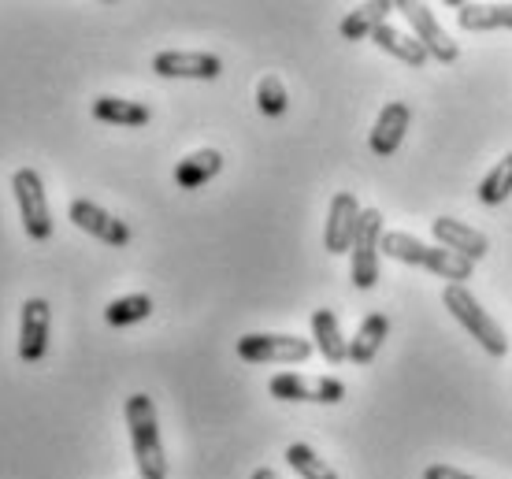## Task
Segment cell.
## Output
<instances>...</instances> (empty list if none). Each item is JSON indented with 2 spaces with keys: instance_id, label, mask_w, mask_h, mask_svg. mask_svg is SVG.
<instances>
[{
  "instance_id": "obj_11",
  "label": "cell",
  "mask_w": 512,
  "mask_h": 479,
  "mask_svg": "<svg viewBox=\"0 0 512 479\" xmlns=\"http://www.w3.org/2000/svg\"><path fill=\"white\" fill-rule=\"evenodd\" d=\"M360 201L349 190L331 197V212H327V227H323V249L338 257V253H349L353 249V238H357L360 227Z\"/></svg>"
},
{
  "instance_id": "obj_19",
  "label": "cell",
  "mask_w": 512,
  "mask_h": 479,
  "mask_svg": "<svg viewBox=\"0 0 512 479\" xmlns=\"http://www.w3.org/2000/svg\"><path fill=\"white\" fill-rule=\"evenodd\" d=\"M93 119L112 123V127H145L153 119V112H149V104L127 101V97H97L93 101Z\"/></svg>"
},
{
  "instance_id": "obj_24",
  "label": "cell",
  "mask_w": 512,
  "mask_h": 479,
  "mask_svg": "<svg viewBox=\"0 0 512 479\" xmlns=\"http://www.w3.org/2000/svg\"><path fill=\"white\" fill-rule=\"evenodd\" d=\"M153 316V298L149 294H127V298H116L108 309H104V320L112 327H130L141 324Z\"/></svg>"
},
{
  "instance_id": "obj_6",
  "label": "cell",
  "mask_w": 512,
  "mask_h": 479,
  "mask_svg": "<svg viewBox=\"0 0 512 479\" xmlns=\"http://www.w3.org/2000/svg\"><path fill=\"white\" fill-rule=\"evenodd\" d=\"M312 342L297 335H268V331H253V335L238 338V357L245 364H305L312 357Z\"/></svg>"
},
{
  "instance_id": "obj_10",
  "label": "cell",
  "mask_w": 512,
  "mask_h": 479,
  "mask_svg": "<svg viewBox=\"0 0 512 479\" xmlns=\"http://www.w3.org/2000/svg\"><path fill=\"white\" fill-rule=\"evenodd\" d=\"M67 216H71V223H75L78 231H86L90 238H97V242H104V246H130V227L123 220H116L108 208L93 205V201H86V197H78V201H71V208H67Z\"/></svg>"
},
{
  "instance_id": "obj_1",
  "label": "cell",
  "mask_w": 512,
  "mask_h": 479,
  "mask_svg": "<svg viewBox=\"0 0 512 479\" xmlns=\"http://www.w3.org/2000/svg\"><path fill=\"white\" fill-rule=\"evenodd\" d=\"M379 249H383V257H390V260H401V264H416V268L435 272L438 279H446V286H464L475 272L472 260L457 257V253H449V249H442V246H427L416 234H405V231H386Z\"/></svg>"
},
{
  "instance_id": "obj_21",
  "label": "cell",
  "mask_w": 512,
  "mask_h": 479,
  "mask_svg": "<svg viewBox=\"0 0 512 479\" xmlns=\"http://www.w3.org/2000/svg\"><path fill=\"white\" fill-rule=\"evenodd\" d=\"M372 41L379 45L383 52H390L394 60H401V64H409V67H423L431 56L423 52V45L412 34H405V30H397V26H390V23H383L379 30L372 34Z\"/></svg>"
},
{
  "instance_id": "obj_18",
  "label": "cell",
  "mask_w": 512,
  "mask_h": 479,
  "mask_svg": "<svg viewBox=\"0 0 512 479\" xmlns=\"http://www.w3.org/2000/svg\"><path fill=\"white\" fill-rule=\"evenodd\" d=\"M457 23L468 34H487V30H512V4H461Z\"/></svg>"
},
{
  "instance_id": "obj_16",
  "label": "cell",
  "mask_w": 512,
  "mask_h": 479,
  "mask_svg": "<svg viewBox=\"0 0 512 479\" xmlns=\"http://www.w3.org/2000/svg\"><path fill=\"white\" fill-rule=\"evenodd\" d=\"M312 346L323 353L327 364L349 361V338L342 335V324H338V316L331 309L312 312Z\"/></svg>"
},
{
  "instance_id": "obj_14",
  "label": "cell",
  "mask_w": 512,
  "mask_h": 479,
  "mask_svg": "<svg viewBox=\"0 0 512 479\" xmlns=\"http://www.w3.org/2000/svg\"><path fill=\"white\" fill-rule=\"evenodd\" d=\"M412 123V108L405 101H390L383 104V112L375 119L372 134H368V145H372L375 156H394L405 142V130Z\"/></svg>"
},
{
  "instance_id": "obj_3",
  "label": "cell",
  "mask_w": 512,
  "mask_h": 479,
  "mask_svg": "<svg viewBox=\"0 0 512 479\" xmlns=\"http://www.w3.org/2000/svg\"><path fill=\"white\" fill-rule=\"evenodd\" d=\"M442 301H446L449 316H453L490 357H505V353H509V335H505L498 320L479 305V298H475L468 286H446V290H442Z\"/></svg>"
},
{
  "instance_id": "obj_15",
  "label": "cell",
  "mask_w": 512,
  "mask_h": 479,
  "mask_svg": "<svg viewBox=\"0 0 512 479\" xmlns=\"http://www.w3.org/2000/svg\"><path fill=\"white\" fill-rule=\"evenodd\" d=\"M390 338V316L386 312H368L364 320H360L357 335L349 338V361L353 364H372L383 350V342Z\"/></svg>"
},
{
  "instance_id": "obj_25",
  "label": "cell",
  "mask_w": 512,
  "mask_h": 479,
  "mask_svg": "<svg viewBox=\"0 0 512 479\" xmlns=\"http://www.w3.org/2000/svg\"><path fill=\"white\" fill-rule=\"evenodd\" d=\"M286 104H290V97H286V86H282V78H275V75L260 78V86H256V108H260L264 116L279 119L282 112H286Z\"/></svg>"
},
{
  "instance_id": "obj_4",
  "label": "cell",
  "mask_w": 512,
  "mask_h": 479,
  "mask_svg": "<svg viewBox=\"0 0 512 479\" xmlns=\"http://www.w3.org/2000/svg\"><path fill=\"white\" fill-rule=\"evenodd\" d=\"M383 212L379 208H364L360 212V227H357V238H353V249H349V275H353V286L357 290H372L379 283V253H383Z\"/></svg>"
},
{
  "instance_id": "obj_20",
  "label": "cell",
  "mask_w": 512,
  "mask_h": 479,
  "mask_svg": "<svg viewBox=\"0 0 512 479\" xmlns=\"http://www.w3.org/2000/svg\"><path fill=\"white\" fill-rule=\"evenodd\" d=\"M223 171V153L219 149H197L190 153L186 160H179V168H175V182H179L182 190H197V186H205L212 182Z\"/></svg>"
},
{
  "instance_id": "obj_7",
  "label": "cell",
  "mask_w": 512,
  "mask_h": 479,
  "mask_svg": "<svg viewBox=\"0 0 512 479\" xmlns=\"http://www.w3.org/2000/svg\"><path fill=\"white\" fill-rule=\"evenodd\" d=\"M397 12L405 15V23L412 26V38L420 41L423 52H427L431 60H438V64H446V67L457 64L461 49H457V41L442 30V23H438L435 12H431L427 4H416V0H397Z\"/></svg>"
},
{
  "instance_id": "obj_22",
  "label": "cell",
  "mask_w": 512,
  "mask_h": 479,
  "mask_svg": "<svg viewBox=\"0 0 512 479\" xmlns=\"http://www.w3.org/2000/svg\"><path fill=\"white\" fill-rule=\"evenodd\" d=\"M509 194H512V153L501 156L498 164L487 171V179L479 182V190H475V197H479L483 205H490V208L505 205V201H509Z\"/></svg>"
},
{
  "instance_id": "obj_9",
  "label": "cell",
  "mask_w": 512,
  "mask_h": 479,
  "mask_svg": "<svg viewBox=\"0 0 512 479\" xmlns=\"http://www.w3.org/2000/svg\"><path fill=\"white\" fill-rule=\"evenodd\" d=\"M153 71L160 78H190V82H212L223 75V60L216 52H182L164 49L153 56Z\"/></svg>"
},
{
  "instance_id": "obj_2",
  "label": "cell",
  "mask_w": 512,
  "mask_h": 479,
  "mask_svg": "<svg viewBox=\"0 0 512 479\" xmlns=\"http://www.w3.org/2000/svg\"><path fill=\"white\" fill-rule=\"evenodd\" d=\"M123 413H127L134 465H138L141 479H167V457L164 442H160V420H156L153 398L149 394H130Z\"/></svg>"
},
{
  "instance_id": "obj_12",
  "label": "cell",
  "mask_w": 512,
  "mask_h": 479,
  "mask_svg": "<svg viewBox=\"0 0 512 479\" xmlns=\"http://www.w3.org/2000/svg\"><path fill=\"white\" fill-rule=\"evenodd\" d=\"M49 327L52 309L45 298H30L19 309V357L26 364H38L49 353Z\"/></svg>"
},
{
  "instance_id": "obj_13",
  "label": "cell",
  "mask_w": 512,
  "mask_h": 479,
  "mask_svg": "<svg viewBox=\"0 0 512 479\" xmlns=\"http://www.w3.org/2000/svg\"><path fill=\"white\" fill-rule=\"evenodd\" d=\"M431 234H435V242L442 249H449V253H457V257L464 260H483L487 257V234H479L475 227H468V223L453 220V216H438L435 223H431Z\"/></svg>"
},
{
  "instance_id": "obj_17",
  "label": "cell",
  "mask_w": 512,
  "mask_h": 479,
  "mask_svg": "<svg viewBox=\"0 0 512 479\" xmlns=\"http://www.w3.org/2000/svg\"><path fill=\"white\" fill-rule=\"evenodd\" d=\"M397 12V4H390V0H372V4H357L353 12L338 23V34L346 41H372V34L379 30V26L386 23V15Z\"/></svg>"
},
{
  "instance_id": "obj_27",
  "label": "cell",
  "mask_w": 512,
  "mask_h": 479,
  "mask_svg": "<svg viewBox=\"0 0 512 479\" xmlns=\"http://www.w3.org/2000/svg\"><path fill=\"white\" fill-rule=\"evenodd\" d=\"M253 479H279V476H275V472H271V468H256V472H253Z\"/></svg>"
},
{
  "instance_id": "obj_5",
  "label": "cell",
  "mask_w": 512,
  "mask_h": 479,
  "mask_svg": "<svg viewBox=\"0 0 512 479\" xmlns=\"http://www.w3.org/2000/svg\"><path fill=\"white\" fill-rule=\"evenodd\" d=\"M12 194L23 216V231L34 242H49L52 238V208L45 197V182L34 168H19L12 175Z\"/></svg>"
},
{
  "instance_id": "obj_8",
  "label": "cell",
  "mask_w": 512,
  "mask_h": 479,
  "mask_svg": "<svg viewBox=\"0 0 512 479\" xmlns=\"http://www.w3.org/2000/svg\"><path fill=\"white\" fill-rule=\"evenodd\" d=\"M268 394L279 402H316V405H338L346 398V383L334 376H297V372H279L271 376Z\"/></svg>"
},
{
  "instance_id": "obj_26",
  "label": "cell",
  "mask_w": 512,
  "mask_h": 479,
  "mask_svg": "<svg viewBox=\"0 0 512 479\" xmlns=\"http://www.w3.org/2000/svg\"><path fill=\"white\" fill-rule=\"evenodd\" d=\"M423 479H479V476L464 472V468H453V465H431L423 472Z\"/></svg>"
},
{
  "instance_id": "obj_23",
  "label": "cell",
  "mask_w": 512,
  "mask_h": 479,
  "mask_svg": "<svg viewBox=\"0 0 512 479\" xmlns=\"http://www.w3.org/2000/svg\"><path fill=\"white\" fill-rule=\"evenodd\" d=\"M286 465L294 468L301 479H338V472L312 446H305V442H290L286 446Z\"/></svg>"
}]
</instances>
